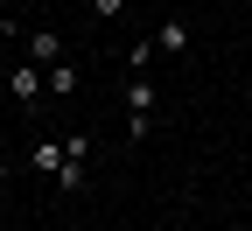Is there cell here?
Returning <instances> with one entry per match:
<instances>
[{
    "label": "cell",
    "instance_id": "obj_1",
    "mask_svg": "<svg viewBox=\"0 0 252 231\" xmlns=\"http://www.w3.org/2000/svg\"><path fill=\"white\" fill-rule=\"evenodd\" d=\"M21 56L35 63V70H56V63H63V42H56V28H28V35H21Z\"/></svg>",
    "mask_w": 252,
    "mask_h": 231
},
{
    "label": "cell",
    "instance_id": "obj_2",
    "mask_svg": "<svg viewBox=\"0 0 252 231\" xmlns=\"http://www.w3.org/2000/svg\"><path fill=\"white\" fill-rule=\"evenodd\" d=\"M154 105H161V91H154V77H126V112H133L140 126H154Z\"/></svg>",
    "mask_w": 252,
    "mask_h": 231
},
{
    "label": "cell",
    "instance_id": "obj_3",
    "mask_svg": "<svg viewBox=\"0 0 252 231\" xmlns=\"http://www.w3.org/2000/svg\"><path fill=\"white\" fill-rule=\"evenodd\" d=\"M7 91H14V105H42V70H35V63H14Z\"/></svg>",
    "mask_w": 252,
    "mask_h": 231
},
{
    "label": "cell",
    "instance_id": "obj_4",
    "mask_svg": "<svg viewBox=\"0 0 252 231\" xmlns=\"http://www.w3.org/2000/svg\"><path fill=\"white\" fill-rule=\"evenodd\" d=\"M182 49H189V21H175V14H168L161 28H154V56H182Z\"/></svg>",
    "mask_w": 252,
    "mask_h": 231
},
{
    "label": "cell",
    "instance_id": "obj_5",
    "mask_svg": "<svg viewBox=\"0 0 252 231\" xmlns=\"http://www.w3.org/2000/svg\"><path fill=\"white\" fill-rule=\"evenodd\" d=\"M28 168L56 182V168H63V140H35V154H28Z\"/></svg>",
    "mask_w": 252,
    "mask_h": 231
},
{
    "label": "cell",
    "instance_id": "obj_6",
    "mask_svg": "<svg viewBox=\"0 0 252 231\" xmlns=\"http://www.w3.org/2000/svg\"><path fill=\"white\" fill-rule=\"evenodd\" d=\"M42 91L70 98V91H77V63H56V70H42Z\"/></svg>",
    "mask_w": 252,
    "mask_h": 231
},
{
    "label": "cell",
    "instance_id": "obj_7",
    "mask_svg": "<svg viewBox=\"0 0 252 231\" xmlns=\"http://www.w3.org/2000/svg\"><path fill=\"white\" fill-rule=\"evenodd\" d=\"M84 182H91V168H84V161H63V168H56V189H63V196H77Z\"/></svg>",
    "mask_w": 252,
    "mask_h": 231
},
{
    "label": "cell",
    "instance_id": "obj_8",
    "mask_svg": "<svg viewBox=\"0 0 252 231\" xmlns=\"http://www.w3.org/2000/svg\"><path fill=\"white\" fill-rule=\"evenodd\" d=\"M63 161H91V133H70V140H63Z\"/></svg>",
    "mask_w": 252,
    "mask_h": 231
},
{
    "label": "cell",
    "instance_id": "obj_9",
    "mask_svg": "<svg viewBox=\"0 0 252 231\" xmlns=\"http://www.w3.org/2000/svg\"><path fill=\"white\" fill-rule=\"evenodd\" d=\"M91 14H98V21H119V14H126V0H91Z\"/></svg>",
    "mask_w": 252,
    "mask_h": 231
},
{
    "label": "cell",
    "instance_id": "obj_10",
    "mask_svg": "<svg viewBox=\"0 0 252 231\" xmlns=\"http://www.w3.org/2000/svg\"><path fill=\"white\" fill-rule=\"evenodd\" d=\"M7 49H14V35H7V28H0V56H7Z\"/></svg>",
    "mask_w": 252,
    "mask_h": 231
},
{
    "label": "cell",
    "instance_id": "obj_11",
    "mask_svg": "<svg viewBox=\"0 0 252 231\" xmlns=\"http://www.w3.org/2000/svg\"><path fill=\"white\" fill-rule=\"evenodd\" d=\"M0 182H7V161H0Z\"/></svg>",
    "mask_w": 252,
    "mask_h": 231
}]
</instances>
